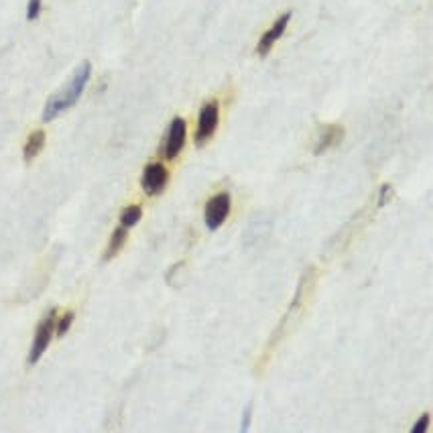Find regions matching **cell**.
Returning a JSON list of instances; mask_svg holds the SVG:
<instances>
[{
    "label": "cell",
    "mask_w": 433,
    "mask_h": 433,
    "mask_svg": "<svg viewBox=\"0 0 433 433\" xmlns=\"http://www.w3.org/2000/svg\"><path fill=\"white\" fill-rule=\"evenodd\" d=\"M220 122V104L218 100H209L202 106L200 116H197V128H195V145L204 147L216 133Z\"/></svg>",
    "instance_id": "3"
},
{
    "label": "cell",
    "mask_w": 433,
    "mask_h": 433,
    "mask_svg": "<svg viewBox=\"0 0 433 433\" xmlns=\"http://www.w3.org/2000/svg\"><path fill=\"white\" fill-rule=\"evenodd\" d=\"M167 181H169V171L163 163H149L142 171V179H140V185L147 195H159L163 193V190L167 188Z\"/></svg>",
    "instance_id": "6"
},
{
    "label": "cell",
    "mask_w": 433,
    "mask_h": 433,
    "mask_svg": "<svg viewBox=\"0 0 433 433\" xmlns=\"http://www.w3.org/2000/svg\"><path fill=\"white\" fill-rule=\"evenodd\" d=\"M73 319H75V313L73 312H66L61 313V315L57 313V319H55V336H57V338H63V336L70 331Z\"/></svg>",
    "instance_id": "11"
},
{
    "label": "cell",
    "mask_w": 433,
    "mask_h": 433,
    "mask_svg": "<svg viewBox=\"0 0 433 433\" xmlns=\"http://www.w3.org/2000/svg\"><path fill=\"white\" fill-rule=\"evenodd\" d=\"M45 139H47L45 130H35V133L29 135V139H27L25 147H23V159H25V163H31V161L43 151Z\"/></svg>",
    "instance_id": "9"
},
{
    "label": "cell",
    "mask_w": 433,
    "mask_h": 433,
    "mask_svg": "<svg viewBox=\"0 0 433 433\" xmlns=\"http://www.w3.org/2000/svg\"><path fill=\"white\" fill-rule=\"evenodd\" d=\"M389 197H391V185H382L381 193H379V206H384Z\"/></svg>",
    "instance_id": "15"
},
{
    "label": "cell",
    "mask_w": 433,
    "mask_h": 433,
    "mask_svg": "<svg viewBox=\"0 0 433 433\" xmlns=\"http://www.w3.org/2000/svg\"><path fill=\"white\" fill-rule=\"evenodd\" d=\"M90 75H92V66L87 61H84L78 70L73 71L68 86L63 87V90H59L57 94H53L51 98L47 100V104L43 108V122H51L59 114L68 112L71 106L82 98L87 82H90Z\"/></svg>",
    "instance_id": "1"
},
{
    "label": "cell",
    "mask_w": 433,
    "mask_h": 433,
    "mask_svg": "<svg viewBox=\"0 0 433 433\" xmlns=\"http://www.w3.org/2000/svg\"><path fill=\"white\" fill-rule=\"evenodd\" d=\"M250 415H252V407H246L244 409V415H243V432H246L248 429V425H250Z\"/></svg>",
    "instance_id": "16"
},
{
    "label": "cell",
    "mask_w": 433,
    "mask_h": 433,
    "mask_svg": "<svg viewBox=\"0 0 433 433\" xmlns=\"http://www.w3.org/2000/svg\"><path fill=\"white\" fill-rule=\"evenodd\" d=\"M342 139H344V128H342L340 124H328V126H324L322 133H319V137L315 140L313 155H322V153H326L328 149L336 147V145H340Z\"/></svg>",
    "instance_id": "8"
},
{
    "label": "cell",
    "mask_w": 433,
    "mask_h": 433,
    "mask_svg": "<svg viewBox=\"0 0 433 433\" xmlns=\"http://www.w3.org/2000/svg\"><path fill=\"white\" fill-rule=\"evenodd\" d=\"M185 137H188V122L181 116H177L171 121L167 135H165V145H163V155L165 159L173 161L175 157L181 153V149L185 147Z\"/></svg>",
    "instance_id": "5"
},
{
    "label": "cell",
    "mask_w": 433,
    "mask_h": 433,
    "mask_svg": "<svg viewBox=\"0 0 433 433\" xmlns=\"http://www.w3.org/2000/svg\"><path fill=\"white\" fill-rule=\"evenodd\" d=\"M427 427H429V413H423V415L419 417V421H417L415 425L411 427V433H425Z\"/></svg>",
    "instance_id": "14"
},
{
    "label": "cell",
    "mask_w": 433,
    "mask_h": 433,
    "mask_svg": "<svg viewBox=\"0 0 433 433\" xmlns=\"http://www.w3.org/2000/svg\"><path fill=\"white\" fill-rule=\"evenodd\" d=\"M291 17H293V13L291 11H287V13H283L281 17L262 33V37H260L259 45H257V53H259V57H267L269 53H271V49L275 47V43H277L279 39L283 37V33L287 31V25L291 23Z\"/></svg>",
    "instance_id": "7"
},
{
    "label": "cell",
    "mask_w": 433,
    "mask_h": 433,
    "mask_svg": "<svg viewBox=\"0 0 433 433\" xmlns=\"http://www.w3.org/2000/svg\"><path fill=\"white\" fill-rule=\"evenodd\" d=\"M140 216H142V208H140V206H128V208L122 209L121 226L133 228L137 222H140Z\"/></svg>",
    "instance_id": "12"
},
{
    "label": "cell",
    "mask_w": 433,
    "mask_h": 433,
    "mask_svg": "<svg viewBox=\"0 0 433 433\" xmlns=\"http://www.w3.org/2000/svg\"><path fill=\"white\" fill-rule=\"evenodd\" d=\"M41 11H43V0H29V4H27V18L29 20H37L39 15H41Z\"/></svg>",
    "instance_id": "13"
},
{
    "label": "cell",
    "mask_w": 433,
    "mask_h": 433,
    "mask_svg": "<svg viewBox=\"0 0 433 433\" xmlns=\"http://www.w3.org/2000/svg\"><path fill=\"white\" fill-rule=\"evenodd\" d=\"M55 319H57V310H49L41 317V322H39V326L35 329L33 346H31V352H29V364H37L41 360V356L47 352L53 336H55Z\"/></svg>",
    "instance_id": "2"
},
{
    "label": "cell",
    "mask_w": 433,
    "mask_h": 433,
    "mask_svg": "<svg viewBox=\"0 0 433 433\" xmlns=\"http://www.w3.org/2000/svg\"><path fill=\"white\" fill-rule=\"evenodd\" d=\"M126 238H128V228H124V226H118L114 232H112V236H110V243H108V246H106L104 250V260H110L114 259L118 252H121L122 248H124V244H126Z\"/></svg>",
    "instance_id": "10"
},
{
    "label": "cell",
    "mask_w": 433,
    "mask_h": 433,
    "mask_svg": "<svg viewBox=\"0 0 433 433\" xmlns=\"http://www.w3.org/2000/svg\"><path fill=\"white\" fill-rule=\"evenodd\" d=\"M230 208H232V200L228 191H218L216 195L209 197L204 208V222L209 230H218L224 224L226 218L230 216Z\"/></svg>",
    "instance_id": "4"
}]
</instances>
